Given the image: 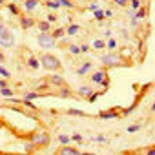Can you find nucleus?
<instances>
[{
	"instance_id": "22",
	"label": "nucleus",
	"mask_w": 155,
	"mask_h": 155,
	"mask_svg": "<svg viewBox=\"0 0 155 155\" xmlns=\"http://www.w3.org/2000/svg\"><path fill=\"white\" fill-rule=\"evenodd\" d=\"M57 2H58L60 8H68V9H73L75 8V4L71 2V0H57Z\"/></svg>"
},
{
	"instance_id": "3",
	"label": "nucleus",
	"mask_w": 155,
	"mask_h": 155,
	"mask_svg": "<svg viewBox=\"0 0 155 155\" xmlns=\"http://www.w3.org/2000/svg\"><path fill=\"white\" fill-rule=\"evenodd\" d=\"M49 140H51V137H49V133L46 130H38L29 137V142H33L35 148H46L49 144Z\"/></svg>"
},
{
	"instance_id": "8",
	"label": "nucleus",
	"mask_w": 155,
	"mask_h": 155,
	"mask_svg": "<svg viewBox=\"0 0 155 155\" xmlns=\"http://www.w3.org/2000/svg\"><path fill=\"white\" fill-rule=\"evenodd\" d=\"M0 46H2V48L15 46V35H13V31H8L4 37H0Z\"/></svg>"
},
{
	"instance_id": "2",
	"label": "nucleus",
	"mask_w": 155,
	"mask_h": 155,
	"mask_svg": "<svg viewBox=\"0 0 155 155\" xmlns=\"http://www.w3.org/2000/svg\"><path fill=\"white\" fill-rule=\"evenodd\" d=\"M101 62H102V68H106V69H108V68H115V66H124V60H122V57H120L119 53H115V51L102 55Z\"/></svg>"
},
{
	"instance_id": "29",
	"label": "nucleus",
	"mask_w": 155,
	"mask_h": 155,
	"mask_svg": "<svg viewBox=\"0 0 155 155\" xmlns=\"http://www.w3.org/2000/svg\"><path fill=\"white\" fill-rule=\"evenodd\" d=\"M66 113L68 115H77V117H86V113L81 111V110H66Z\"/></svg>"
},
{
	"instance_id": "7",
	"label": "nucleus",
	"mask_w": 155,
	"mask_h": 155,
	"mask_svg": "<svg viewBox=\"0 0 155 155\" xmlns=\"http://www.w3.org/2000/svg\"><path fill=\"white\" fill-rule=\"evenodd\" d=\"M18 24H20L22 29H31V28L37 26V20H33V18H29V17H26V15H20V17H18Z\"/></svg>"
},
{
	"instance_id": "42",
	"label": "nucleus",
	"mask_w": 155,
	"mask_h": 155,
	"mask_svg": "<svg viewBox=\"0 0 155 155\" xmlns=\"http://www.w3.org/2000/svg\"><path fill=\"white\" fill-rule=\"evenodd\" d=\"M2 88H9V86H8V79H2V81H0V90H2Z\"/></svg>"
},
{
	"instance_id": "39",
	"label": "nucleus",
	"mask_w": 155,
	"mask_h": 155,
	"mask_svg": "<svg viewBox=\"0 0 155 155\" xmlns=\"http://www.w3.org/2000/svg\"><path fill=\"white\" fill-rule=\"evenodd\" d=\"M71 140H75V142H82V135L75 133V135H71Z\"/></svg>"
},
{
	"instance_id": "13",
	"label": "nucleus",
	"mask_w": 155,
	"mask_h": 155,
	"mask_svg": "<svg viewBox=\"0 0 155 155\" xmlns=\"http://www.w3.org/2000/svg\"><path fill=\"white\" fill-rule=\"evenodd\" d=\"M37 28H38L40 33H49V31H51V24H49L48 20H38V22H37Z\"/></svg>"
},
{
	"instance_id": "5",
	"label": "nucleus",
	"mask_w": 155,
	"mask_h": 155,
	"mask_svg": "<svg viewBox=\"0 0 155 155\" xmlns=\"http://www.w3.org/2000/svg\"><path fill=\"white\" fill-rule=\"evenodd\" d=\"M37 42H38L40 48L51 49V48H55V42H57V40L51 37V33H38V35H37Z\"/></svg>"
},
{
	"instance_id": "30",
	"label": "nucleus",
	"mask_w": 155,
	"mask_h": 155,
	"mask_svg": "<svg viewBox=\"0 0 155 155\" xmlns=\"http://www.w3.org/2000/svg\"><path fill=\"white\" fill-rule=\"evenodd\" d=\"M115 48H117V40H115V38H110V40L106 42V49H110V51H113Z\"/></svg>"
},
{
	"instance_id": "34",
	"label": "nucleus",
	"mask_w": 155,
	"mask_h": 155,
	"mask_svg": "<svg viewBox=\"0 0 155 155\" xmlns=\"http://www.w3.org/2000/svg\"><path fill=\"white\" fill-rule=\"evenodd\" d=\"M93 13H95V18H97V20H104V18H106L104 11H101V9H97V11H93Z\"/></svg>"
},
{
	"instance_id": "16",
	"label": "nucleus",
	"mask_w": 155,
	"mask_h": 155,
	"mask_svg": "<svg viewBox=\"0 0 155 155\" xmlns=\"http://www.w3.org/2000/svg\"><path fill=\"white\" fill-rule=\"evenodd\" d=\"M37 6H38V0H24V9H26L28 13L33 11Z\"/></svg>"
},
{
	"instance_id": "26",
	"label": "nucleus",
	"mask_w": 155,
	"mask_h": 155,
	"mask_svg": "<svg viewBox=\"0 0 155 155\" xmlns=\"http://www.w3.org/2000/svg\"><path fill=\"white\" fill-rule=\"evenodd\" d=\"M38 97H40V93H37V91H28V93L24 95L26 101H33V99H38Z\"/></svg>"
},
{
	"instance_id": "43",
	"label": "nucleus",
	"mask_w": 155,
	"mask_h": 155,
	"mask_svg": "<svg viewBox=\"0 0 155 155\" xmlns=\"http://www.w3.org/2000/svg\"><path fill=\"white\" fill-rule=\"evenodd\" d=\"M97 9H99V4H97V2H93V4L90 6V11H97Z\"/></svg>"
},
{
	"instance_id": "48",
	"label": "nucleus",
	"mask_w": 155,
	"mask_h": 155,
	"mask_svg": "<svg viewBox=\"0 0 155 155\" xmlns=\"http://www.w3.org/2000/svg\"><path fill=\"white\" fill-rule=\"evenodd\" d=\"M4 4H6V2H4V0H0V8H2V6H4Z\"/></svg>"
},
{
	"instance_id": "51",
	"label": "nucleus",
	"mask_w": 155,
	"mask_h": 155,
	"mask_svg": "<svg viewBox=\"0 0 155 155\" xmlns=\"http://www.w3.org/2000/svg\"><path fill=\"white\" fill-rule=\"evenodd\" d=\"M53 155H58V151H57V153H53Z\"/></svg>"
},
{
	"instance_id": "37",
	"label": "nucleus",
	"mask_w": 155,
	"mask_h": 155,
	"mask_svg": "<svg viewBox=\"0 0 155 155\" xmlns=\"http://www.w3.org/2000/svg\"><path fill=\"white\" fill-rule=\"evenodd\" d=\"M144 155H155V146H148L144 150Z\"/></svg>"
},
{
	"instance_id": "25",
	"label": "nucleus",
	"mask_w": 155,
	"mask_h": 155,
	"mask_svg": "<svg viewBox=\"0 0 155 155\" xmlns=\"http://www.w3.org/2000/svg\"><path fill=\"white\" fill-rule=\"evenodd\" d=\"M0 95L6 97V99H9V97H13V95H15V91H13L11 88H2V90H0Z\"/></svg>"
},
{
	"instance_id": "46",
	"label": "nucleus",
	"mask_w": 155,
	"mask_h": 155,
	"mask_svg": "<svg viewBox=\"0 0 155 155\" xmlns=\"http://www.w3.org/2000/svg\"><path fill=\"white\" fill-rule=\"evenodd\" d=\"M4 60H6V57H4V53H2V51H0V64H2Z\"/></svg>"
},
{
	"instance_id": "11",
	"label": "nucleus",
	"mask_w": 155,
	"mask_h": 155,
	"mask_svg": "<svg viewBox=\"0 0 155 155\" xmlns=\"http://www.w3.org/2000/svg\"><path fill=\"white\" fill-rule=\"evenodd\" d=\"M77 93H79L81 99H90L91 93H93V90H91V86H81L79 90H77Z\"/></svg>"
},
{
	"instance_id": "12",
	"label": "nucleus",
	"mask_w": 155,
	"mask_h": 155,
	"mask_svg": "<svg viewBox=\"0 0 155 155\" xmlns=\"http://www.w3.org/2000/svg\"><path fill=\"white\" fill-rule=\"evenodd\" d=\"M120 113H119V110L117 108H113V110H108V111H101L99 113V117L101 119H117Z\"/></svg>"
},
{
	"instance_id": "19",
	"label": "nucleus",
	"mask_w": 155,
	"mask_h": 155,
	"mask_svg": "<svg viewBox=\"0 0 155 155\" xmlns=\"http://www.w3.org/2000/svg\"><path fill=\"white\" fill-rule=\"evenodd\" d=\"M64 35H66V28H57V29H55V31L51 33V37H53L55 40H58V38H62Z\"/></svg>"
},
{
	"instance_id": "40",
	"label": "nucleus",
	"mask_w": 155,
	"mask_h": 155,
	"mask_svg": "<svg viewBox=\"0 0 155 155\" xmlns=\"http://www.w3.org/2000/svg\"><path fill=\"white\" fill-rule=\"evenodd\" d=\"M55 20H57V15H55V13H49V15H48V22H49V24H53Z\"/></svg>"
},
{
	"instance_id": "17",
	"label": "nucleus",
	"mask_w": 155,
	"mask_h": 155,
	"mask_svg": "<svg viewBox=\"0 0 155 155\" xmlns=\"http://www.w3.org/2000/svg\"><path fill=\"white\" fill-rule=\"evenodd\" d=\"M93 49H97V51H102V49H106V40H102V38H97V40H93Z\"/></svg>"
},
{
	"instance_id": "4",
	"label": "nucleus",
	"mask_w": 155,
	"mask_h": 155,
	"mask_svg": "<svg viewBox=\"0 0 155 155\" xmlns=\"http://www.w3.org/2000/svg\"><path fill=\"white\" fill-rule=\"evenodd\" d=\"M90 82L91 84H101L102 86V82L104 84H108V69L106 68H101V69H97V71H93L91 75H90Z\"/></svg>"
},
{
	"instance_id": "27",
	"label": "nucleus",
	"mask_w": 155,
	"mask_h": 155,
	"mask_svg": "<svg viewBox=\"0 0 155 155\" xmlns=\"http://www.w3.org/2000/svg\"><path fill=\"white\" fill-rule=\"evenodd\" d=\"M58 142H60L62 146H66V144L71 142V137H69V135H58Z\"/></svg>"
},
{
	"instance_id": "35",
	"label": "nucleus",
	"mask_w": 155,
	"mask_h": 155,
	"mask_svg": "<svg viewBox=\"0 0 155 155\" xmlns=\"http://www.w3.org/2000/svg\"><path fill=\"white\" fill-rule=\"evenodd\" d=\"M22 104H24V106H28L29 110H37V106H35L31 101H26V99H22Z\"/></svg>"
},
{
	"instance_id": "47",
	"label": "nucleus",
	"mask_w": 155,
	"mask_h": 155,
	"mask_svg": "<svg viewBox=\"0 0 155 155\" xmlns=\"http://www.w3.org/2000/svg\"><path fill=\"white\" fill-rule=\"evenodd\" d=\"M81 155H95V153H88V151H84V153H82V151H81Z\"/></svg>"
},
{
	"instance_id": "20",
	"label": "nucleus",
	"mask_w": 155,
	"mask_h": 155,
	"mask_svg": "<svg viewBox=\"0 0 155 155\" xmlns=\"http://www.w3.org/2000/svg\"><path fill=\"white\" fill-rule=\"evenodd\" d=\"M130 4H131V9L128 11L130 15H133V13H135L137 9H140V8H142V2H140V0H131V2H130Z\"/></svg>"
},
{
	"instance_id": "38",
	"label": "nucleus",
	"mask_w": 155,
	"mask_h": 155,
	"mask_svg": "<svg viewBox=\"0 0 155 155\" xmlns=\"http://www.w3.org/2000/svg\"><path fill=\"white\" fill-rule=\"evenodd\" d=\"M139 130H140V126H139V124H133V126H128V131H130V133H135V131H139Z\"/></svg>"
},
{
	"instance_id": "50",
	"label": "nucleus",
	"mask_w": 155,
	"mask_h": 155,
	"mask_svg": "<svg viewBox=\"0 0 155 155\" xmlns=\"http://www.w3.org/2000/svg\"><path fill=\"white\" fill-rule=\"evenodd\" d=\"M15 2H24V0H15Z\"/></svg>"
},
{
	"instance_id": "21",
	"label": "nucleus",
	"mask_w": 155,
	"mask_h": 155,
	"mask_svg": "<svg viewBox=\"0 0 155 155\" xmlns=\"http://www.w3.org/2000/svg\"><path fill=\"white\" fill-rule=\"evenodd\" d=\"M8 9H9V13L11 15H17V17H20V8L13 2V4H8Z\"/></svg>"
},
{
	"instance_id": "41",
	"label": "nucleus",
	"mask_w": 155,
	"mask_h": 155,
	"mask_svg": "<svg viewBox=\"0 0 155 155\" xmlns=\"http://www.w3.org/2000/svg\"><path fill=\"white\" fill-rule=\"evenodd\" d=\"M88 51H90V46L88 44H82L81 46V53H88Z\"/></svg>"
},
{
	"instance_id": "9",
	"label": "nucleus",
	"mask_w": 155,
	"mask_h": 155,
	"mask_svg": "<svg viewBox=\"0 0 155 155\" xmlns=\"http://www.w3.org/2000/svg\"><path fill=\"white\" fill-rule=\"evenodd\" d=\"M58 155H81V151L73 146H69V144H66V146L58 148Z\"/></svg>"
},
{
	"instance_id": "49",
	"label": "nucleus",
	"mask_w": 155,
	"mask_h": 155,
	"mask_svg": "<svg viewBox=\"0 0 155 155\" xmlns=\"http://www.w3.org/2000/svg\"><path fill=\"white\" fill-rule=\"evenodd\" d=\"M151 110H155V102H153V104H151Z\"/></svg>"
},
{
	"instance_id": "24",
	"label": "nucleus",
	"mask_w": 155,
	"mask_h": 155,
	"mask_svg": "<svg viewBox=\"0 0 155 155\" xmlns=\"http://www.w3.org/2000/svg\"><path fill=\"white\" fill-rule=\"evenodd\" d=\"M68 51L71 55H81V46H77V44H69L68 46Z\"/></svg>"
},
{
	"instance_id": "18",
	"label": "nucleus",
	"mask_w": 155,
	"mask_h": 155,
	"mask_svg": "<svg viewBox=\"0 0 155 155\" xmlns=\"http://www.w3.org/2000/svg\"><path fill=\"white\" fill-rule=\"evenodd\" d=\"M28 68L29 69H38L40 68V60H37L35 57H29L28 58Z\"/></svg>"
},
{
	"instance_id": "6",
	"label": "nucleus",
	"mask_w": 155,
	"mask_h": 155,
	"mask_svg": "<svg viewBox=\"0 0 155 155\" xmlns=\"http://www.w3.org/2000/svg\"><path fill=\"white\" fill-rule=\"evenodd\" d=\"M48 84L53 86V88H62V86H66V81H64L62 75H49L48 77Z\"/></svg>"
},
{
	"instance_id": "1",
	"label": "nucleus",
	"mask_w": 155,
	"mask_h": 155,
	"mask_svg": "<svg viewBox=\"0 0 155 155\" xmlns=\"http://www.w3.org/2000/svg\"><path fill=\"white\" fill-rule=\"evenodd\" d=\"M40 66H42L46 71H60V69H62L60 60H58L55 55H51V53H42V57H40Z\"/></svg>"
},
{
	"instance_id": "33",
	"label": "nucleus",
	"mask_w": 155,
	"mask_h": 155,
	"mask_svg": "<svg viewBox=\"0 0 155 155\" xmlns=\"http://www.w3.org/2000/svg\"><path fill=\"white\" fill-rule=\"evenodd\" d=\"M24 151H26V153H33V151H35V144H33V142H28V144L24 146Z\"/></svg>"
},
{
	"instance_id": "36",
	"label": "nucleus",
	"mask_w": 155,
	"mask_h": 155,
	"mask_svg": "<svg viewBox=\"0 0 155 155\" xmlns=\"http://www.w3.org/2000/svg\"><path fill=\"white\" fill-rule=\"evenodd\" d=\"M8 31H11V29H9L8 26H4V24H0V37H4Z\"/></svg>"
},
{
	"instance_id": "32",
	"label": "nucleus",
	"mask_w": 155,
	"mask_h": 155,
	"mask_svg": "<svg viewBox=\"0 0 155 155\" xmlns=\"http://www.w3.org/2000/svg\"><path fill=\"white\" fill-rule=\"evenodd\" d=\"M113 4L119 6V8H126V6L130 4V0H113Z\"/></svg>"
},
{
	"instance_id": "10",
	"label": "nucleus",
	"mask_w": 155,
	"mask_h": 155,
	"mask_svg": "<svg viewBox=\"0 0 155 155\" xmlns=\"http://www.w3.org/2000/svg\"><path fill=\"white\" fill-rule=\"evenodd\" d=\"M57 97H60V99H73L75 93L68 86H62V88H57Z\"/></svg>"
},
{
	"instance_id": "28",
	"label": "nucleus",
	"mask_w": 155,
	"mask_h": 155,
	"mask_svg": "<svg viewBox=\"0 0 155 155\" xmlns=\"http://www.w3.org/2000/svg\"><path fill=\"white\" fill-rule=\"evenodd\" d=\"M46 6H48L49 9H53V11L60 8V6H58V2H57V0H46Z\"/></svg>"
},
{
	"instance_id": "15",
	"label": "nucleus",
	"mask_w": 155,
	"mask_h": 155,
	"mask_svg": "<svg viewBox=\"0 0 155 155\" xmlns=\"http://www.w3.org/2000/svg\"><path fill=\"white\" fill-rule=\"evenodd\" d=\"M79 31H81V26H77V24H69V26L66 28V35H69V37L79 35Z\"/></svg>"
},
{
	"instance_id": "31",
	"label": "nucleus",
	"mask_w": 155,
	"mask_h": 155,
	"mask_svg": "<svg viewBox=\"0 0 155 155\" xmlns=\"http://www.w3.org/2000/svg\"><path fill=\"white\" fill-rule=\"evenodd\" d=\"M0 77H4V79H9V77H11V73L4 68V66H0Z\"/></svg>"
},
{
	"instance_id": "45",
	"label": "nucleus",
	"mask_w": 155,
	"mask_h": 155,
	"mask_svg": "<svg viewBox=\"0 0 155 155\" xmlns=\"http://www.w3.org/2000/svg\"><path fill=\"white\" fill-rule=\"evenodd\" d=\"M95 140H97V142H104V140H106V139H104V137H102V135H99V137H97V139H95Z\"/></svg>"
},
{
	"instance_id": "44",
	"label": "nucleus",
	"mask_w": 155,
	"mask_h": 155,
	"mask_svg": "<svg viewBox=\"0 0 155 155\" xmlns=\"http://www.w3.org/2000/svg\"><path fill=\"white\" fill-rule=\"evenodd\" d=\"M104 15H106V17H113V11H111V9H106Z\"/></svg>"
},
{
	"instance_id": "14",
	"label": "nucleus",
	"mask_w": 155,
	"mask_h": 155,
	"mask_svg": "<svg viewBox=\"0 0 155 155\" xmlns=\"http://www.w3.org/2000/svg\"><path fill=\"white\" fill-rule=\"evenodd\" d=\"M91 69H93V64L88 60V62H84L79 69H77V73H79V75H86V73H88V71H91Z\"/></svg>"
},
{
	"instance_id": "23",
	"label": "nucleus",
	"mask_w": 155,
	"mask_h": 155,
	"mask_svg": "<svg viewBox=\"0 0 155 155\" xmlns=\"http://www.w3.org/2000/svg\"><path fill=\"white\" fill-rule=\"evenodd\" d=\"M144 17H146V8H144V6L133 13V18H137V20H140V18H144Z\"/></svg>"
}]
</instances>
